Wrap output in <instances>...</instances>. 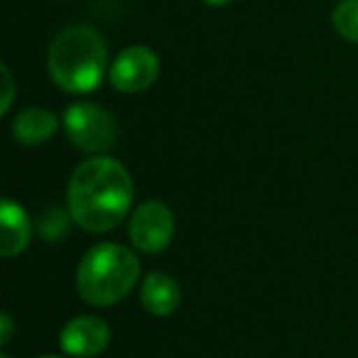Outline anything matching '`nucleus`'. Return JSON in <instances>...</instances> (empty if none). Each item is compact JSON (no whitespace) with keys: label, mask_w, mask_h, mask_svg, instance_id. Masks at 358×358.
Instances as JSON below:
<instances>
[{"label":"nucleus","mask_w":358,"mask_h":358,"mask_svg":"<svg viewBox=\"0 0 358 358\" xmlns=\"http://www.w3.org/2000/svg\"><path fill=\"white\" fill-rule=\"evenodd\" d=\"M0 76H3V89H6V94H3V103H0V113L6 115L13 106V96H15V81H13V74L6 64L0 66Z\"/></svg>","instance_id":"13"},{"label":"nucleus","mask_w":358,"mask_h":358,"mask_svg":"<svg viewBox=\"0 0 358 358\" xmlns=\"http://www.w3.org/2000/svg\"><path fill=\"white\" fill-rule=\"evenodd\" d=\"M0 327H3V336H0V343H3V346H8V343H10V334H13L10 314H3V317H0Z\"/></svg>","instance_id":"14"},{"label":"nucleus","mask_w":358,"mask_h":358,"mask_svg":"<svg viewBox=\"0 0 358 358\" xmlns=\"http://www.w3.org/2000/svg\"><path fill=\"white\" fill-rule=\"evenodd\" d=\"M3 358H8V356H3Z\"/></svg>","instance_id":"17"},{"label":"nucleus","mask_w":358,"mask_h":358,"mask_svg":"<svg viewBox=\"0 0 358 358\" xmlns=\"http://www.w3.org/2000/svg\"><path fill=\"white\" fill-rule=\"evenodd\" d=\"M206 6H214V8H221V6H229V3H234V0H204Z\"/></svg>","instance_id":"15"},{"label":"nucleus","mask_w":358,"mask_h":358,"mask_svg":"<svg viewBox=\"0 0 358 358\" xmlns=\"http://www.w3.org/2000/svg\"><path fill=\"white\" fill-rule=\"evenodd\" d=\"M40 358H62V356H55V353H47V356H40Z\"/></svg>","instance_id":"16"},{"label":"nucleus","mask_w":358,"mask_h":358,"mask_svg":"<svg viewBox=\"0 0 358 358\" xmlns=\"http://www.w3.org/2000/svg\"><path fill=\"white\" fill-rule=\"evenodd\" d=\"M334 30L348 42H358V0H341L331 13Z\"/></svg>","instance_id":"11"},{"label":"nucleus","mask_w":358,"mask_h":358,"mask_svg":"<svg viewBox=\"0 0 358 358\" xmlns=\"http://www.w3.org/2000/svg\"><path fill=\"white\" fill-rule=\"evenodd\" d=\"M140 278V260L118 243H99L76 268V292L94 307H110L125 299Z\"/></svg>","instance_id":"3"},{"label":"nucleus","mask_w":358,"mask_h":358,"mask_svg":"<svg viewBox=\"0 0 358 358\" xmlns=\"http://www.w3.org/2000/svg\"><path fill=\"white\" fill-rule=\"evenodd\" d=\"M140 302L152 317H169L182 304V289L172 275L150 273L140 285Z\"/></svg>","instance_id":"9"},{"label":"nucleus","mask_w":358,"mask_h":358,"mask_svg":"<svg viewBox=\"0 0 358 358\" xmlns=\"http://www.w3.org/2000/svg\"><path fill=\"white\" fill-rule=\"evenodd\" d=\"M108 64L106 40L89 25H71L55 37L47 55V69L59 89L89 94L99 89Z\"/></svg>","instance_id":"2"},{"label":"nucleus","mask_w":358,"mask_h":358,"mask_svg":"<svg viewBox=\"0 0 358 358\" xmlns=\"http://www.w3.org/2000/svg\"><path fill=\"white\" fill-rule=\"evenodd\" d=\"M130 243L140 253H162L174 236V214L167 204L148 199L130 214Z\"/></svg>","instance_id":"5"},{"label":"nucleus","mask_w":358,"mask_h":358,"mask_svg":"<svg viewBox=\"0 0 358 358\" xmlns=\"http://www.w3.org/2000/svg\"><path fill=\"white\" fill-rule=\"evenodd\" d=\"M69 221H74V219L62 214V211H57V209H50L45 214V224H40L42 236H45L47 241L62 238V236L66 234V229H69Z\"/></svg>","instance_id":"12"},{"label":"nucleus","mask_w":358,"mask_h":358,"mask_svg":"<svg viewBox=\"0 0 358 358\" xmlns=\"http://www.w3.org/2000/svg\"><path fill=\"white\" fill-rule=\"evenodd\" d=\"M159 76V57L150 47H125L110 64V84L120 94H140L148 91Z\"/></svg>","instance_id":"6"},{"label":"nucleus","mask_w":358,"mask_h":358,"mask_svg":"<svg viewBox=\"0 0 358 358\" xmlns=\"http://www.w3.org/2000/svg\"><path fill=\"white\" fill-rule=\"evenodd\" d=\"M64 133L79 150L91 155H101L118 138V123L115 118L99 103H71L64 110Z\"/></svg>","instance_id":"4"},{"label":"nucleus","mask_w":358,"mask_h":358,"mask_svg":"<svg viewBox=\"0 0 358 358\" xmlns=\"http://www.w3.org/2000/svg\"><path fill=\"white\" fill-rule=\"evenodd\" d=\"M59 128V118L52 110L40 108V106H30V108L20 110L13 120V135L17 143L22 145H42L52 138Z\"/></svg>","instance_id":"10"},{"label":"nucleus","mask_w":358,"mask_h":358,"mask_svg":"<svg viewBox=\"0 0 358 358\" xmlns=\"http://www.w3.org/2000/svg\"><path fill=\"white\" fill-rule=\"evenodd\" d=\"M133 177L113 157L94 155L74 169L66 189L69 216L89 234L113 231L133 204Z\"/></svg>","instance_id":"1"},{"label":"nucleus","mask_w":358,"mask_h":358,"mask_svg":"<svg viewBox=\"0 0 358 358\" xmlns=\"http://www.w3.org/2000/svg\"><path fill=\"white\" fill-rule=\"evenodd\" d=\"M32 241V221L27 211L17 201L3 199L0 209V255L15 258L30 245Z\"/></svg>","instance_id":"8"},{"label":"nucleus","mask_w":358,"mask_h":358,"mask_svg":"<svg viewBox=\"0 0 358 358\" xmlns=\"http://www.w3.org/2000/svg\"><path fill=\"white\" fill-rule=\"evenodd\" d=\"M110 329L103 319L81 314L64 324L59 334V346L71 358H94L108 348Z\"/></svg>","instance_id":"7"}]
</instances>
